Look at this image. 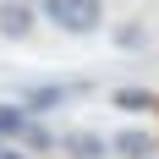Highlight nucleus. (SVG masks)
<instances>
[{"instance_id": "nucleus-10", "label": "nucleus", "mask_w": 159, "mask_h": 159, "mask_svg": "<svg viewBox=\"0 0 159 159\" xmlns=\"http://www.w3.org/2000/svg\"><path fill=\"white\" fill-rule=\"evenodd\" d=\"M0 159H28V154H11V148H0Z\"/></svg>"}, {"instance_id": "nucleus-1", "label": "nucleus", "mask_w": 159, "mask_h": 159, "mask_svg": "<svg viewBox=\"0 0 159 159\" xmlns=\"http://www.w3.org/2000/svg\"><path fill=\"white\" fill-rule=\"evenodd\" d=\"M39 11H44L61 33H77V39L104 28V0H39Z\"/></svg>"}, {"instance_id": "nucleus-7", "label": "nucleus", "mask_w": 159, "mask_h": 159, "mask_svg": "<svg viewBox=\"0 0 159 159\" xmlns=\"http://www.w3.org/2000/svg\"><path fill=\"white\" fill-rule=\"evenodd\" d=\"M110 104L115 110H159V93H148V88H115Z\"/></svg>"}, {"instance_id": "nucleus-3", "label": "nucleus", "mask_w": 159, "mask_h": 159, "mask_svg": "<svg viewBox=\"0 0 159 159\" xmlns=\"http://www.w3.org/2000/svg\"><path fill=\"white\" fill-rule=\"evenodd\" d=\"M0 33L6 39H28L33 33V6L28 0H0Z\"/></svg>"}, {"instance_id": "nucleus-4", "label": "nucleus", "mask_w": 159, "mask_h": 159, "mask_svg": "<svg viewBox=\"0 0 159 159\" xmlns=\"http://www.w3.org/2000/svg\"><path fill=\"white\" fill-rule=\"evenodd\" d=\"M110 154H121V159H154V137H148L143 126H126V132L110 137Z\"/></svg>"}, {"instance_id": "nucleus-6", "label": "nucleus", "mask_w": 159, "mask_h": 159, "mask_svg": "<svg viewBox=\"0 0 159 159\" xmlns=\"http://www.w3.org/2000/svg\"><path fill=\"white\" fill-rule=\"evenodd\" d=\"M28 126H33L28 104H0V137H11V143H22V137H28Z\"/></svg>"}, {"instance_id": "nucleus-2", "label": "nucleus", "mask_w": 159, "mask_h": 159, "mask_svg": "<svg viewBox=\"0 0 159 159\" xmlns=\"http://www.w3.org/2000/svg\"><path fill=\"white\" fill-rule=\"evenodd\" d=\"M71 93H82V88H66V82H33V88H22V104H28V115H44V110H61Z\"/></svg>"}, {"instance_id": "nucleus-8", "label": "nucleus", "mask_w": 159, "mask_h": 159, "mask_svg": "<svg viewBox=\"0 0 159 159\" xmlns=\"http://www.w3.org/2000/svg\"><path fill=\"white\" fill-rule=\"evenodd\" d=\"M115 44H121V49H137V44H148L143 22H126V28H115Z\"/></svg>"}, {"instance_id": "nucleus-9", "label": "nucleus", "mask_w": 159, "mask_h": 159, "mask_svg": "<svg viewBox=\"0 0 159 159\" xmlns=\"http://www.w3.org/2000/svg\"><path fill=\"white\" fill-rule=\"evenodd\" d=\"M22 143H28L33 154H44V148H55V137H49V126H39V121H33V126H28V137H22Z\"/></svg>"}, {"instance_id": "nucleus-5", "label": "nucleus", "mask_w": 159, "mask_h": 159, "mask_svg": "<svg viewBox=\"0 0 159 159\" xmlns=\"http://www.w3.org/2000/svg\"><path fill=\"white\" fill-rule=\"evenodd\" d=\"M61 148L71 159H104V154H110V137H99V132H66Z\"/></svg>"}]
</instances>
